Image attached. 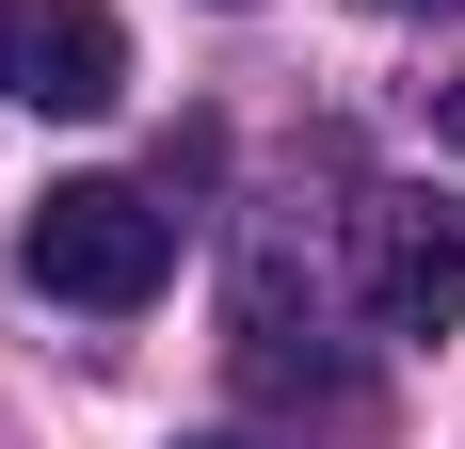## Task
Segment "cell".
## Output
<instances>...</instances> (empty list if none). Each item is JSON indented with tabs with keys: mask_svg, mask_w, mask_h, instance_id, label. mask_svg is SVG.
Instances as JSON below:
<instances>
[{
	"mask_svg": "<svg viewBox=\"0 0 465 449\" xmlns=\"http://www.w3.org/2000/svg\"><path fill=\"white\" fill-rule=\"evenodd\" d=\"M16 273H33L48 305L129 321V305H161V273H177V209L129 193V177H64V193H33V224H16Z\"/></svg>",
	"mask_w": 465,
	"mask_h": 449,
	"instance_id": "obj_1",
	"label": "cell"
},
{
	"mask_svg": "<svg viewBox=\"0 0 465 449\" xmlns=\"http://www.w3.org/2000/svg\"><path fill=\"white\" fill-rule=\"evenodd\" d=\"M177 449H273V434H177Z\"/></svg>",
	"mask_w": 465,
	"mask_h": 449,
	"instance_id": "obj_5",
	"label": "cell"
},
{
	"mask_svg": "<svg viewBox=\"0 0 465 449\" xmlns=\"http://www.w3.org/2000/svg\"><path fill=\"white\" fill-rule=\"evenodd\" d=\"M385 16H465V0H385Z\"/></svg>",
	"mask_w": 465,
	"mask_h": 449,
	"instance_id": "obj_6",
	"label": "cell"
},
{
	"mask_svg": "<svg viewBox=\"0 0 465 449\" xmlns=\"http://www.w3.org/2000/svg\"><path fill=\"white\" fill-rule=\"evenodd\" d=\"M353 289L385 337H450L465 321V209L450 193H353Z\"/></svg>",
	"mask_w": 465,
	"mask_h": 449,
	"instance_id": "obj_2",
	"label": "cell"
},
{
	"mask_svg": "<svg viewBox=\"0 0 465 449\" xmlns=\"http://www.w3.org/2000/svg\"><path fill=\"white\" fill-rule=\"evenodd\" d=\"M113 96H129L113 0H0V113H113Z\"/></svg>",
	"mask_w": 465,
	"mask_h": 449,
	"instance_id": "obj_3",
	"label": "cell"
},
{
	"mask_svg": "<svg viewBox=\"0 0 465 449\" xmlns=\"http://www.w3.org/2000/svg\"><path fill=\"white\" fill-rule=\"evenodd\" d=\"M433 129H450V145H465V81H450V113H433Z\"/></svg>",
	"mask_w": 465,
	"mask_h": 449,
	"instance_id": "obj_7",
	"label": "cell"
},
{
	"mask_svg": "<svg viewBox=\"0 0 465 449\" xmlns=\"http://www.w3.org/2000/svg\"><path fill=\"white\" fill-rule=\"evenodd\" d=\"M241 385H257V402H353V369L322 354V305L289 321V273H241Z\"/></svg>",
	"mask_w": 465,
	"mask_h": 449,
	"instance_id": "obj_4",
	"label": "cell"
}]
</instances>
